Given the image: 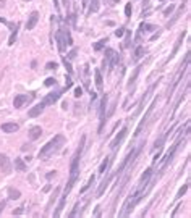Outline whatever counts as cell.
<instances>
[{
	"mask_svg": "<svg viewBox=\"0 0 191 218\" xmlns=\"http://www.w3.org/2000/svg\"><path fill=\"white\" fill-rule=\"evenodd\" d=\"M76 57V50H72L70 52V58H75Z\"/></svg>",
	"mask_w": 191,
	"mask_h": 218,
	"instance_id": "45",
	"label": "cell"
},
{
	"mask_svg": "<svg viewBox=\"0 0 191 218\" xmlns=\"http://www.w3.org/2000/svg\"><path fill=\"white\" fill-rule=\"evenodd\" d=\"M185 31H183L181 34H180V37H178V40H176V44H175V47H173V50H172V53H170V58L172 57H175V53L178 52V48H180V45H181V42H183V39H185Z\"/></svg>",
	"mask_w": 191,
	"mask_h": 218,
	"instance_id": "18",
	"label": "cell"
},
{
	"mask_svg": "<svg viewBox=\"0 0 191 218\" xmlns=\"http://www.w3.org/2000/svg\"><path fill=\"white\" fill-rule=\"evenodd\" d=\"M143 195H144L143 192H139V191H134V194H131L130 197H128V200L125 202V205H123V210H122V212L118 213V216H128L131 210H133L134 207H136V203H138V202H139L141 199H143Z\"/></svg>",
	"mask_w": 191,
	"mask_h": 218,
	"instance_id": "3",
	"label": "cell"
},
{
	"mask_svg": "<svg viewBox=\"0 0 191 218\" xmlns=\"http://www.w3.org/2000/svg\"><path fill=\"white\" fill-rule=\"evenodd\" d=\"M84 142H86V136H83L81 140H80V145H78V149L73 155V160H72V166H70V179L76 181L78 178V168H80V157L83 153V149H84Z\"/></svg>",
	"mask_w": 191,
	"mask_h": 218,
	"instance_id": "2",
	"label": "cell"
},
{
	"mask_svg": "<svg viewBox=\"0 0 191 218\" xmlns=\"http://www.w3.org/2000/svg\"><path fill=\"white\" fill-rule=\"evenodd\" d=\"M57 84V81H55L54 78H47V81H46V86L47 87H50V86H55Z\"/></svg>",
	"mask_w": 191,
	"mask_h": 218,
	"instance_id": "35",
	"label": "cell"
},
{
	"mask_svg": "<svg viewBox=\"0 0 191 218\" xmlns=\"http://www.w3.org/2000/svg\"><path fill=\"white\" fill-rule=\"evenodd\" d=\"M37 19H39V13H37V11H33L31 15H29V18H28V23H26V27H28V29H33V27L36 26Z\"/></svg>",
	"mask_w": 191,
	"mask_h": 218,
	"instance_id": "14",
	"label": "cell"
},
{
	"mask_svg": "<svg viewBox=\"0 0 191 218\" xmlns=\"http://www.w3.org/2000/svg\"><path fill=\"white\" fill-rule=\"evenodd\" d=\"M83 95V89L81 87H76L75 89V97H81Z\"/></svg>",
	"mask_w": 191,
	"mask_h": 218,
	"instance_id": "39",
	"label": "cell"
},
{
	"mask_svg": "<svg viewBox=\"0 0 191 218\" xmlns=\"http://www.w3.org/2000/svg\"><path fill=\"white\" fill-rule=\"evenodd\" d=\"M0 170H2L3 174H10L11 173V163L8 157L5 155V153H0Z\"/></svg>",
	"mask_w": 191,
	"mask_h": 218,
	"instance_id": "8",
	"label": "cell"
},
{
	"mask_svg": "<svg viewBox=\"0 0 191 218\" xmlns=\"http://www.w3.org/2000/svg\"><path fill=\"white\" fill-rule=\"evenodd\" d=\"M146 53V48L144 47H138L136 50H134V55H133V60H139L143 55Z\"/></svg>",
	"mask_w": 191,
	"mask_h": 218,
	"instance_id": "24",
	"label": "cell"
},
{
	"mask_svg": "<svg viewBox=\"0 0 191 218\" xmlns=\"http://www.w3.org/2000/svg\"><path fill=\"white\" fill-rule=\"evenodd\" d=\"M26 2H29V0H26Z\"/></svg>",
	"mask_w": 191,
	"mask_h": 218,
	"instance_id": "49",
	"label": "cell"
},
{
	"mask_svg": "<svg viewBox=\"0 0 191 218\" xmlns=\"http://www.w3.org/2000/svg\"><path fill=\"white\" fill-rule=\"evenodd\" d=\"M20 129V126L16 123H3L2 124V131L5 132H16Z\"/></svg>",
	"mask_w": 191,
	"mask_h": 218,
	"instance_id": "16",
	"label": "cell"
},
{
	"mask_svg": "<svg viewBox=\"0 0 191 218\" xmlns=\"http://www.w3.org/2000/svg\"><path fill=\"white\" fill-rule=\"evenodd\" d=\"M63 63H65V68H67V71H68L70 74H72V73H73V68H72V65H70V63L67 61V58L63 60Z\"/></svg>",
	"mask_w": 191,
	"mask_h": 218,
	"instance_id": "38",
	"label": "cell"
},
{
	"mask_svg": "<svg viewBox=\"0 0 191 218\" xmlns=\"http://www.w3.org/2000/svg\"><path fill=\"white\" fill-rule=\"evenodd\" d=\"M15 168H16L18 171H26V165H24V161L21 160L20 157L15 158Z\"/></svg>",
	"mask_w": 191,
	"mask_h": 218,
	"instance_id": "22",
	"label": "cell"
},
{
	"mask_svg": "<svg viewBox=\"0 0 191 218\" xmlns=\"http://www.w3.org/2000/svg\"><path fill=\"white\" fill-rule=\"evenodd\" d=\"M123 32H125L123 27H118V29L115 31V36H117V37H120V36H123Z\"/></svg>",
	"mask_w": 191,
	"mask_h": 218,
	"instance_id": "40",
	"label": "cell"
},
{
	"mask_svg": "<svg viewBox=\"0 0 191 218\" xmlns=\"http://www.w3.org/2000/svg\"><path fill=\"white\" fill-rule=\"evenodd\" d=\"M131 11H133L131 3H126V6H125V16H126V18H130V16H131Z\"/></svg>",
	"mask_w": 191,
	"mask_h": 218,
	"instance_id": "33",
	"label": "cell"
},
{
	"mask_svg": "<svg viewBox=\"0 0 191 218\" xmlns=\"http://www.w3.org/2000/svg\"><path fill=\"white\" fill-rule=\"evenodd\" d=\"M68 2H70V0H63V5L67 6V5H68Z\"/></svg>",
	"mask_w": 191,
	"mask_h": 218,
	"instance_id": "48",
	"label": "cell"
},
{
	"mask_svg": "<svg viewBox=\"0 0 191 218\" xmlns=\"http://www.w3.org/2000/svg\"><path fill=\"white\" fill-rule=\"evenodd\" d=\"M151 174H152V170L149 168V170H146L144 173H143V176H141V182H149V178H151Z\"/></svg>",
	"mask_w": 191,
	"mask_h": 218,
	"instance_id": "26",
	"label": "cell"
},
{
	"mask_svg": "<svg viewBox=\"0 0 191 218\" xmlns=\"http://www.w3.org/2000/svg\"><path fill=\"white\" fill-rule=\"evenodd\" d=\"M117 63H118V55L112 48H107L105 50V58H104V66H109V69H112Z\"/></svg>",
	"mask_w": 191,
	"mask_h": 218,
	"instance_id": "4",
	"label": "cell"
},
{
	"mask_svg": "<svg viewBox=\"0 0 191 218\" xmlns=\"http://www.w3.org/2000/svg\"><path fill=\"white\" fill-rule=\"evenodd\" d=\"M42 134V129H41V126H33V128L29 129V139L31 140H36L39 139Z\"/></svg>",
	"mask_w": 191,
	"mask_h": 218,
	"instance_id": "15",
	"label": "cell"
},
{
	"mask_svg": "<svg viewBox=\"0 0 191 218\" xmlns=\"http://www.w3.org/2000/svg\"><path fill=\"white\" fill-rule=\"evenodd\" d=\"M46 68L47 69H57V63H55V61H49L46 65Z\"/></svg>",
	"mask_w": 191,
	"mask_h": 218,
	"instance_id": "36",
	"label": "cell"
},
{
	"mask_svg": "<svg viewBox=\"0 0 191 218\" xmlns=\"http://www.w3.org/2000/svg\"><path fill=\"white\" fill-rule=\"evenodd\" d=\"M188 186H189L188 182H186V184H183V187L178 191V194H176V197H178V199H180V197H183V195H185V192H186V189H188Z\"/></svg>",
	"mask_w": 191,
	"mask_h": 218,
	"instance_id": "31",
	"label": "cell"
},
{
	"mask_svg": "<svg viewBox=\"0 0 191 218\" xmlns=\"http://www.w3.org/2000/svg\"><path fill=\"white\" fill-rule=\"evenodd\" d=\"M54 5H55V8H57V10L60 8V5H59V0H54Z\"/></svg>",
	"mask_w": 191,
	"mask_h": 218,
	"instance_id": "46",
	"label": "cell"
},
{
	"mask_svg": "<svg viewBox=\"0 0 191 218\" xmlns=\"http://www.w3.org/2000/svg\"><path fill=\"white\" fill-rule=\"evenodd\" d=\"M34 94H20V95H16L15 99H13V105H15L16 108H21L23 105H26V103H29V102H33V99H34Z\"/></svg>",
	"mask_w": 191,
	"mask_h": 218,
	"instance_id": "5",
	"label": "cell"
},
{
	"mask_svg": "<svg viewBox=\"0 0 191 218\" xmlns=\"http://www.w3.org/2000/svg\"><path fill=\"white\" fill-rule=\"evenodd\" d=\"M83 82L84 87L89 89V65H84V71H83Z\"/></svg>",
	"mask_w": 191,
	"mask_h": 218,
	"instance_id": "20",
	"label": "cell"
},
{
	"mask_svg": "<svg viewBox=\"0 0 191 218\" xmlns=\"http://www.w3.org/2000/svg\"><path fill=\"white\" fill-rule=\"evenodd\" d=\"M23 213V207H18L16 210H13V215H21Z\"/></svg>",
	"mask_w": 191,
	"mask_h": 218,
	"instance_id": "42",
	"label": "cell"
},
{
	"mask_svg": "<svg viewBox=\"0 0 191 218\" xmlns=\"http://www.w3.org/2000/svg\"><path fill=\"white\" fill-rule=\"evenodd\" d=\"M107 100H109V97H107V94H105V95L102 97L101 108H99V118H101V124H99V134H101L102 129H104V123L107 121V118H105V108H107Z\"/></svg>",
	"mask_w": 191,
	"mask_h": 218,
	"instance_id": "6",
	"label": "cell"
},
{
	"mask_svg": "<svg viewBox=\"0 0 191 218\" xmlns=\"http://www.w3.org/2000/svg\"><path fill=\"white\" fill-rule=\"evenodd\" d=\"M72 84H73V81H72V78L68 76V78H67V82H65V87H67V89H68V87H72Z\"/></svg>",
	"mask_w": 191,
	"mask_h": 218,
	"instance_id": "41",
	"label": "cell"
},
{
	"mask_svg": "<svg viewBox=\"0 0 191 218\" xmlns=\"http://www.w3.org/2000/svg\"><path fill=\"white\" fill-rule=\"evenodd\" d=\"M180 139H181V137H180ZM180 139H178V140H175V142H173V145H172V149L167 152V155H165V158H164V163H162L160 171H165L167 165L172 161V158H173V155H175V152H176V149H178V145H180Z\"/></svg>",
	"mask_w": 191,
	"mask_h": 218,
	"instance_id": "7",
	"label": "cell"
},
{
	"mask_svg": "<svg viewBox=\"0 0 191 218\" xmlns=\"http://www.w3.org/2000/svg\"><path fill=\"white\" fill-rule=\"evenodd\" d=\"M141 29H143V31H154V29H155V26H154V24L143 23V24H141Z\"/></svg>",
	"mask_w": 191,
	"mask_h": 218,
	"instance_id": "30",
	"label": "cell"
},
{
	"mask_svg": "<svg viewBox=\"0 0 191 218\" xmlns=\"http://www.w3.org/2000/svg\"><path fill=\"white\" fill-rule=\"evenodd\" d=\"M93 182H94V174H93V176H91V178H89V181H88V184H86V186H84V187L81 189V194H83V192H86V191H88V189L91 187V184H93Z\"/></svg>",
	"mask_w": 191,
	"mask_h": 218,
	"instance_id": "32",
	"label": "cell"
},
{
	"mask_svg": "<svg viewBox=\"0 0 191 218\" xmlns=\"http://www.w3.org/2000/svg\"><path fill=\"white\" fill-rule=\"evenodd\" d=\"M109 163H110V157H105V158H104V161L101 163V166H99V173H101V174H104L105 171H107Z\"/></svg>",
	"mask_w": 191,
	"mask_h": 218,
	"instance_id": "21",
	"label": "cell"
},
{
	"mask_svg": "<svg viewBox=\"0 0 191 218\" xmlns=\"http://www.w3.org/2000/svg\"><path fill=\"white\" fill-rule=\"evenodd\" d=\"M105 42H107V39H102V40H99L94 44V50H102L104 45H105Z\"/></svg>",
	"mask_w": 191,
	"mask_h": 218,
	"instance_id": "28",
	"label": "cell"
},
{
	"mask_svg": "<svg viewBox=\"0 0 191 218\" xmlns=\"http://www.w3.org/2000/svg\"><path fill=\"white\" fill-rule=\"evenodd\" d=\"M55 174H57L55 171H50V173H47V179H52V178L55 176Z\"/></svg>",
	"mask_w": 191,
	"mask_h": 218,
	"instance_id": "43",
	"label": "cell"
},
{
	"mask_svg": "<svg viewBox=\"0 0 191 218\" xmlns=\"http://www.w3.org/2000/svg\"><path fill=\"white\" fill-rule=\"evenodd\" d=\"M63 37H65V44L67 45H72L73 44V39H72V36H70V31L68 29H63Z\"/></svg>",
	"mask_w": 191,
	"mask_h": 218,
	"instance_id": "27",
	"label": "cell"
},
{
	"mask_svg": "<svg viewBox=\"0 0 191 218\" xmlns=\"http://www.w3.org/2000/svg\"><path fill=\"white\" fill-rule=\"evenodd\" d=\"M94 76H96V86H97V89L102 90V89H104V81H102L101 71H99V69H96V71H94Z\"/></svg>",
	"mask_w": 191,
	"mask_h": 218,
	"instance_id": "19",
	"label": "cell"
},
{
	"mask_svg": "<svg viewBox=\"0 0 191 218\" xmlns=\"http://www.w3.org/2000/svg\"><path fill=\"white\" fill-rule=\"evenodd\" d=\"M78 210H80V203H76L75 205V208H73V212L70 213V218H73V216H76L78 215Z\"/></svg>",
	"mask_w": 191,
	"mask_h": 218,
	"instance_id": "37",
	"label": "cell"
},
{
	"mask_svg": "<svg viewBox=\"0 0 191 218\" xmlns=\"http://www.w3.org/2000/svg\"><path fill=\"white\" fill-rule=\"evenodd\" d=\"M63 144H65V137H63L62 134H57L54 139H50V140H49V142L41 149L39 158H41V160H47L49 157H52L54 153H57V152L62 149V147H63Z\"/></svg>",
	"mask_w": 191,
	"mask_h": 218,
	"instance_id": "1",
	"label": "cell"
},
{
	"mask_svg": "<svg viewBox=\"0 0 191 218\" xmlns=\"http://www.w3.org/2000/svg\"><path fill=\"white\" fill-rule=\"evenodd\" d=\"M3 208H5V202H0V213H2Z\"/></svg>",
	"mask_w": 191,
	"mask_h": 218,
	"instance_id": "47",
	"label": "cell"
},
{
	"mask_svg": "<svg viewBox=\"0 0 191 218\" xmlns=\"http://www.w3.org/2000/svg\"><path fill=\"white\" fill-rule=\"evenodd\" d=\"M110 179H112V176H109V178H105L102 182H101V186H99V189H97V192H96V197H101V195L104 194V191L107 189V186H109V182H110Z\"/></svg>",
	"mask_w": 191,
	"mask_h": 218,
	"instance_id": "17",
	"label": "cell"
},
{
	"mask_svg": "<svg viewBox=\"0 0 191 218\" xmlns=\"http://www.w3.org/2000/svg\"><path fill=\"white\" fill-rule=\"evenodd\" d=\"M185 6H186V2H183L180 6H178V10H176V13H175V15H173V18L170 19V21H168V24H167V27H168V29H170V27L176 23V21H178V18L183 15V10H185Z\"/></svg>",
	"mask_w": 191,
	"mask_h": 218,
	"instance_id": "11",
	"label": "cell"
},
{
	"mask_svg": "<svg viewBox=\"0 0 191 218\" xmlns=\"http://www.w3.org/2000/svg\"><path fill=\"white\" fill-rule=\"evenodd\" d=\"M139 71H141V65H139V66H136V68H134V71H133V74H131V78H130V81H128V87H131V84H134V81H136V78H138V74H139Z\"/></svg>",
	"mask_w": 191,
	"mask_h": 218,
	"instance_id": "23",
	"label": "cell"
},
{
	"mask_svg": "<svg viewBox=\"0 0 191 218\" xmlns=\"http://www.w3.org/2000/svg\"><path fill=\"white\" fill-rule=\"evenodd\" d=\"M55 39H57V44H59V50H60V52H65L67 44H65V37H63V29L57 31V34H55Z\"/></svg>",
	"mask_w": 191,
	"mask_h": 218,
	"instance_id": "12",
	"label": "cell"
},
{
	"mask_svg": "<svg viewBox=\"0 0 191 218\" xmlns=\"http://www.w3.org/2000/svg\"><path fill=\"white\" fill-rule=\"evenodd\" d=\"M44 103H41V105H36V107H33L29 111H28V116L29 118H36V116H39L42 111H44Z\"/></svg>",
	"mask_w": 191,
	"mask_h": 218,
	"instance_id": "13",
	"label": "cell"
},
{
	"mask_svg": "<svg viewBox=\"0 0 191 218\" xmlns=\"http://www.w3.org/2000/svg\"><path fill=\"white\" fill-rule=\"evenodd\" d=\"M63 94V90H57V92H50L47 94L44 97V100H42V103H44V107H47V105H54L55 102H57L60 99V95Z\"/></svg>",
	"mask_w": 191,
	"mask_h": 218,
	"instance_id": "9",
	"label": "cell"
},
{
	"mask_svg": "<svg viewBox=\"0 0 191 218\" xmlns=\"http://www.w3.org/2000/svg\"><path fill=\"white\" fill-rule=\"evenodd\" d=\"M8 197H10V199H20V197H21V192L18 191V189L10 187V189H8Z\"/></svg>",
	"mask_w": 191,
	"mask_h": 218,
	"instance_id": "25",
	"label": "cell"
},
{
	"mask_svg": "<svg viewBox=\"0 0 191 218\" xmlns=\"http://www.w3.org/2000/svg\"><path fill=\"white\" fill-rule=\"evenodd\" d=\"M173 8H175V5H173V3H170V5H168L167 8L164 10V15H170V13L173 11Z\"/></svg>",
	"mask_w": 191,
	"mask_h": 218,
	"instance_id": "34",
	"label": "cell"
},
{
	"mask_svg": "<svg viewBox=\"0 0 191 218\" xmlns=\"http://www.w3.org/2000/svg\"><path fill=\"white\" fill-rule=\"evenodd\" d=\"M94 216H101V207H96V212H94Z\"/></svg>",
	"mask_w": 191,
	"mask_h": 218,
	"instance_id": "44",
	"label": "cell"
},
{
	"mask_svg": "<svg viewBox=\"0 0 191 218\" xmlns=\"http://www.w3.org/2000/svg\"><path fill=\"white\" fill-rule=\"evenodd\" d=\"M99 10V0H91V6H89V11H97Z\"/></svg>",
	"mask_w": 191,
	"mask_h": 218,
	"instance_id": "29",
	"label": "cell"
},
{
	"mask_svg": "<svg viewBox=\"0 0 191 218\" xmlns=\"http://www.w3.org/2000/svg\"><path fill=\"white\" fill-rule=\"evenodd\" d=\"M126 134H128V128H126V126H125V128H122V131H120L118 134L115 136V139H114V140H112V142H110V147H112V149H117V147L120 145V142H122V140H123V137H125Z\"/></svg>",
	"mask_w": 191,
	"mask_h": 218,
	"instance_id": "10",
	"label": "cell"
}]
</instances>
